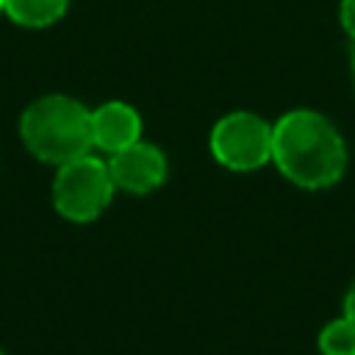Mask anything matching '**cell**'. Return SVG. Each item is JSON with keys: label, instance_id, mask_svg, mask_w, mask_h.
Wrapping results in <instances>:
<instances>
[{"label": "cell", "instance_id": "1", "mask_svg": "<svg viewBox=\"0 0 355 355\" xmlns=\"http://www.w3.org/2000/svg\"><path fill=\"white\" fill-rule=\"evenodd\" d=\"M272 164L300 189H327L344 178L347 144L324 114L294 108L272 122Z\"/></svg>", "mask_w": 355, "mask_h": 355}, {"label": "cell", "instance_id": "2", "mask_svg": "<svg viewBox=\"0 0 355 355\" xmlns=\"http://www.w3.org/2000/svg\"><path fill=\"white\" fill-rule=\"evenodd\" d=\"M19 139L36 161L64 166L94 150L92 108L69 94H42L19 114Z\"/></svg>", "mask_w": 355, "mask_h": 355}, {"label": "cell", "instance_id": "3", "mask_svg": "<svg viewBox=\"0 0 355 355\" xmlns=\"http://www.w3.org/2000/svg\"><path fill=\"white\" fill-rule=\"evenodd\" d=\"M114 191L116 186L111 180L108 161L86 153L64 166H55L50 197L61 219L86 225L105 214V208L114 200Z\"/></svg>", "mask_w": 355, "mask_h": 355}, {"label": "cell", "instance_id": "4", "mask_svg": "<svg viewBox=\"0 0 355 355\" xmlns=\"http://www.w3.org/2000/svg\"><path fill=\"white\" fill-rule=\"evenodd\" d=\"M211 155L233 169L252 172L272 161V122L255 111H230L211 128Z\"/></svg>", "mask_w": 355, "mask_h": 355}, {"label": "cell", "instance_id": "5", "mask_svg": "<svg viewBox=\"0 0 355 355\" xmlns=\"http://www.w3.org/2000/svg\"><path fill=\"white\" fill-rule=\"evenodd\" d=\"M111 180L128 194H150L166 180V155L150 141H136L114 155H108Z\"/></svg>", "mask_w": 355, "mask_h": 355}, {"label": "cell", "instance_id": "6", "mask_svg": "<svg viewBox=\"0 0 355 355\" xmlns=\"http://www.w3.org/2000/svg\"><path fill=\"white\" fill-rule=\"evenodd\" d=\"M141 139V116L130 103L108 100L92 108V144L94 150L114 155Z\"/></svg>", "mask_w": 355, "mask_h": 355}, {"label": "cell", "instance_id": "7", "mask_svg": "<svg viewBox=\"0 0 355 355\" xmlns=\"http://www.w3.org/2000/svg\"><path fill=\"white\" fill-rule=\"evenodd\" d=\"M67 8H69V0H6L3 17H8L19 28L44 31L61 22Z\"/></svg>", "mask_w": 355, "mask_h": 355}, {"label": "cell", "instance_id": "8", "mask_svg": "<svg viewBox=\"0 0 355 355\" xmlns=\"http://www.w3.org/2000/svg\"><path fill=\"white\" fill-rule=\"evenodd\" d=\"M319 355H355V322L349 316L330 319L316 338Z\"/></svg>", "mask_w": 355, "mask_h": 355}, {"label": "cell", "instance_id": "9", "mask_svg": "<svg viewBox=\"0 0 355 355\" xmlns=\"http://www.w3.org/2000/svg\"><path fill=\"white\" fill-rule=\"evenodd\" d=\"M338 17H341L344 31H347L349 39L355 42V0H341V6H338Z\"/></svg>", "mask_w": 355, "mask_h": 355}, {"label": "cell", "instance_id": "10", "mask_svg": "<svg viewBox=\"0 0 355 355\" xmlns=\"http://www.w3.org/2000/svg\"><path fill=\"white\" fill-rule=\"evenodd\" d=\"M341 313L355 322V280H352V286H349L347 294H344V311H341Z\"/></svg>", "mask_w": 355, "mask_h": 355}, {"label": "cell", "instance_id": "11", "mask_svg": "<svg viewBox=\"0 0 355 355\" xmlns=\"http://www.w3.org/2000/svg\"><path fill=\"white\" fill-rule=\"evenodd\" d=\"M3 8H6V0H0V17H3Z\"/></svg>", "mask_w": 355, "mask_h": 355}, {"label": "cell", "instance_id": "12", "mask_svg": "<svg viewBox=\"0 0 355 355\" xmlns=\"http://www.w3.org/2000/svg\"><path fill=\"white\" fill-rule=\"evenodd\" d=\"M352 78H355V58H352Z\"/></svg>", "mask_w": 355, "mask_h": 355}, {"label": "cell", "instance_id": "13", "mask_svg": "<svg viewBox=\"0 0 355 355\" xmlns=\"http://www.w3.org/2000/svg\"><path fill=\"white\" fill-rule=\"evenodd\" d=\"M0 355H6V352H3V349H0Z\"/></svg>", "mask_w": 355, "mask_h": 355}]
</instances>
